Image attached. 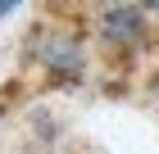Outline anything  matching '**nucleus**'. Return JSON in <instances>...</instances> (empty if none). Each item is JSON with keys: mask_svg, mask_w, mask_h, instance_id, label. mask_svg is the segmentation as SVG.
I'll list each match as a JSON object with an SVG mask.
<instances>
[{"mask_svg": "<svg viewBox=\"0 0 159 154\" xmlns=\"http://www.w3.org/2000/svg\"><path fill=\"white\" fill-rule=\"evenodd\" d=\"M27 50H32V59H37L55 82H82L86 77V50H82V41H77L68 27H41V32L27 41Z\"/></svg>", "mask_w": 159, "mask_h": 154, "instance_id": "f257e3e1", "label": "nucleus"}, {"mask_svg": "<svg viewBox=\"0 0 159 154\" xmlns=\"http://www.w3.org/2000/svg\"><path fill=\"white\" fill-rule=\"evenodd\" d=\"M141 5V14H159V0H136Z\"/></svg>", "mask_w": 159, "mask_h": 154, "instance_id": "20e7f679", "label": "nucleus"}, {"mask_svg": "<svg viewBox=\"0 0 159 154\" xmlns=\"http://www.w3.org/2000/svg\"><path fill=\"white\" fill-rule=\"evenodd\" d=\"M27 0H0V18H9V14H18Z\"/></svg>", "mask_w": 159, "mask_h": 154, "instance_id": "7ed1b4c3", "label": "nucleus"}, {"mask_svg": "<svg viewBox=\"0 0 159 154\" xmlns=\"http://www.w3.org/2000/svg\"><path fill=\"white\" fill-rule=\"evenodd\" d=\"M96 32H100V41L109 50L132 55V50L146 46V14H141L136 0H109L100 9V18H96Z\"/></svg>", "mask_w": 159, "mask_h": 154, "instance_id": "f03ea898", "label": "nucleus"}]
</instances>
